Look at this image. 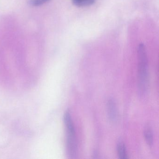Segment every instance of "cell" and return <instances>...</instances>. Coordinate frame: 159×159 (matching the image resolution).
Listing matches in <instances>:
<instances>
[{
  "label": "cell",
  "instance_id": "obj_1",
  "mask_svg": "<svg viewBox=\"0 0 159 159\" xmlns=\"http://www.w3.org/2000/svg\"><path fill=\"white\" fill-rule=\"evenodd\" d=\"M148 60L146 48L140 44L138 48V89L140 95L144 96L148 90Z\"/></svg>",
  "mask_w": 159,
  "mask_h": 159
},
{
  "label": "cell",
  "instance_id": "obj_2",
  "mask_svg": "<svg viewBox=\"0 0 159 159\" xmlns=\"http://www.w3.org/2000/svg\"><path fill=\"white\" fill-rule=\"evenodd\" d=\"M67 151L68 155L70 158H76L78 151L75 134H69L67 135Z\"/></svg>",
  "mask_w": 159,
  "mask_h": 159
},
{
  "label": "cell",
  "instance_id": "obj_3",
  "mask_svg": "<svg viewBox=\"0 0 159 159\" xmlns=\"http://www.w3.org/2000/svg\"><path fill=\"white\" fill-rule=\"evenodd\" d=\"M107 112L110 120L115 121L117 118V110L116 104L112 98H110L107 103Z\"/></svg>",
  "mask_w": 159,
  "mask_h": 159
},
{
  "label": "cell",
  "instance_id": "obj_4",
  "mask_svg": "<svg viewBox=\"0 0 159 159\" xmlns=\"http://www.w3.org/2000/svg\"><path fill=\"white\" fill-rule=\"evenodd\" d=\"M64 120V123L66 128L67 133L69 134H75V127L69 111H67L65 113Z\"/></svg>",
  "mask_w": 159,
  "mask_h": 159
},
{
  "label": "cell",
  "instance_id": "obj_5",
  "mask_svg": "<svg viewBox=\"0 0 159 159\" xmlns=\"http://www.w3.org/2000/svg\"><path fill=\"white\" fill-rule=\"evenodd\" d=\"M117 150L118 155L120 159H128V155L125 145L122 140H119L118 141L117 145Z\"/></svg>",
  "mask_w": 159,
  "mask_h": 159
},
{
  "label": "cell",
  "instance_id": "obj_6",
  "mask_svg": "<svg viewBox=\"0 0 159 159\" xmlns=\"http://www.w3.org/2000/svg\"><path fill=\"white\" fill-rule=\"evenodd\" d=\"M144 135L147 144L150 147H151L153 144V131L151 127L149 125H147L145 127L144 131Z\"/></svg>",
  "mask_w": 159,
  "mask_h": 159
},
{
  "label": "cell",
  "instance_id": "obj_7",
  "mask_svg": "<svg viewBox=\"0 0 159 159\" xmlns=\"http://www.w3.org/2000/svg\"><path fill=\"white\" fill-rule=\"evenodd\" d=\"M96 0H72L74 5L78 7H86L94 3Z\"/></svg>",
  "mask_w": 159,
  "mask_h": 159
},
{
  "label": "cell",
  "instance_id": "obj_8",
  "mask_svg": "<svg viewBox=\"0 0 159 159\" xmlns=\"http://www.w3.org/2000/svg\"><path fill=\"white\" fill-rule=\"evenodd\" d=\"M50 0H29V3L33 6H39L46 3Z\"/></svg>",
  "mask_w": 159,
  "mask_h": 159
}]
</instances>
